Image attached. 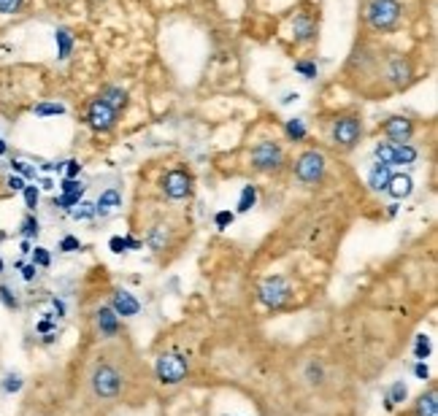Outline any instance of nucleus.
Returning a JSON list of instances; mask_svg holds the SVG:
<instances>
[{
    "label": "nucleus",
    "instance_id": "f257e3e1",
    "mask_svg": "<svg viewBox=\"0 0 438 416\" xmlns=\"http://www.w3.org/2000/svg\"><path fill=\"white\" fill-rule=\"evenodd\" d=\"M187 373H190V363L178 351H165V354H160L154 360V376H157V381L168 384V387L181 384L187 378Z\"/></svg>",
    "mask_w": 438,
    "mask_h": 416
},
{
    "label": "nucleus",
    "instance_id": "f03ea898",
    "mask_svg": "<svg viewBox=\"0 0 438 416\" xmlns=\"http://www.w3.org/2000/svg\"><path fill=\"white\" fill-rule=\"evenodd\" d=\"M368 25L379 33H387V30H395L400 16H403V6L397 0H370L368 3Z\"/></svg>",
    "mask_w": 438,
    "mask_h": 416
},
{
    "label": "nucleus",
    "instance_id": "7ed1b4c3",
    "mask_svg": "<svg viewBox=\"0 0 438 416\" xmlns=\"http://www.w3.org/2000/svg\"><path fill=\"white\" fill-rule=\"evenodd\" d=\"M90 384H92L95 398H100V400H114V398L122 392V376H119V370L109 363H97L95 368H92Z\"/></svg>",
    "mask_w": 438,
    "mask_h": 416
},
{
    "label": "nucleus",
    "instance_id": "20e7f679",
    "mask_svg": "<svg viewBox=\"0 0 438 416\" xmlns=\"http://www.w3.org/2000/svg\"><path fill=\"white\" fill-rule=\"evenodd\" d=\"M289 297H292V287L284 276H268L265 282L257 287V300H260V306L265 309H282V306H287Z\"/></svg>",
    "mask_w": 438,
    "mask_h": 416
},
{
    "label": "nucleus",
    "instance_id": "39448f33",
    "mask_svg": "<svg viewBox=\"0 0 438 416\" xmlns=\"http://www.w3.org/2000/svg\"><path fill=\"white\" fill-rule=\"evenodd\" d=\"M325 165H328L325 154L316 151V149H309V151H303L301 157L295 160V176L301 178L303 184H316L325 176Z\"/></svg>",
    "mask_w": 438,
    "mask_h": 416
},
{
    "label": "nucleus",
    "instance_id": "423d86ee",
    "mask_svg": "<svg viewBox=\"0 0 438 416\" xmlns=\"http://www.w3.org/2000/svg\"><path fill=\"white\" fill-rule=\"evenodd\" d=\"M282 162H284V151L276 141H262L252 149V165L260 174H274L282 168Z\"/></svg>",
    "mask_w": 438,
    "mask_h": 416
},
{
    "label": "nucleus",
    "instance_id": "0eeeda50",
    "mask_svg": "<svg viewBox=\"0 0 438 416\" xmlns=\"http://www.w3.org/2000/svg\"><path fill=\"white\" fill-rule=\"evenodd\" d=\"M117 119H119V111H114V108L106 103V100H100L95 97L90 108H87V122H90V127L97 130V133H109L117 127Z\"/></svg>",
    "mask_w": 438,
    "mask_h": 416
},
{
    "label": "nucleus",
    "instance_id": "6e6552de",
    "mask_svg": "<svg viewBox=\"0 0 438 416\" xmlns=\"http://www.w3.org/2000/svg\"><path fill=\"white\" fill-rule=\"evenodd\" d=\"M163 192L168 201H184L192 192V176L181 168H173L163 176Z\"/></svg>",
    "mask_w": 438,
    "mask_h": 416
},
{
    "label": "nucleus",
    "instance_id": "1a4fd4ad",
    "mask_svg": "<svg viewBox=\"0 0 438 416\" xmlns=\"http://www.w3.org/2000/svg\"><path fill=\"white\" fill-rule=\"evenodd\" d=\"M360 135H363V122L357 119V117H341V119H336V124H333V141L341 149L357 146Z\"/></svg>",
    "mask_w": 438,
    "mask_h": 416
},
{
    "label": "nucleus",
    "instance_id": "9d476101",
    "mask_svg": "<svg viewBox=\"0 0 438 416\" xmlns=\"http://www.w3.org/2000/svg\"><path fill=\"white\" fill-rule=\"evenodd\" d=\"M382 130L390 138V144H409L414 135V122L406 117H390V119H384Z\"/></svg>",
    "mask_w": 438,
    "mask_h": 416
},
{
    "label": "nucleus",
    "instance_id": "9b49d317",
    "mask_svg": "<svg viewBox=\"0 0 438 416\" xmlns=\"http://www.w3.org/2000/svg\"><path fill=\"white\" fill-rule=\"evenodd\" d=\"M122 208V192L117 187H109L106 192H100V198L95 201V216L100 219H109Z\"/></svg>",
    "mask_w": 438,
    "mask_h": 416
},
{
    "label": "nucleus",
    "instance_id": "f8f14e48",
    "mask_svg": "<svg viewBox=\"0 0 438 416\" xmlns=\"http://www.w3.org/2000/svg\"><path fill=\"white\" fill-rule=\"evenodd\" d=\"M95 324H97V333L103 338H114L117 333H119V316L114 314V309L111 306H100V309L95 311Z\"/></svg>",
    "mask_w": 438,
    "mask_h": 416
},
{
    "label": "nucleus",
    "instance_id": "ddd939ff",
    "mask_svg": "<svg viewBox=\"0 0 438 416\" xmlns=\"http://www.w3.org/2000/svg\"><path fill=\"white\" fill-rule=\"evenodd\" d=\"M111 309H114L117 316H136L138 311H141V303L127 289H117L114 297H111Z\"/></svg>",
    "mask_w": 438,
    "mask_h": 416
},
{
    "label": "nucleus",
    "instance_id": "4468645a",
    "mask_svg": "<svg viewBox=\"0 0 438 416\" xmlns=\"http://www.w3.org/2000/svg\"><path fill=\"white\" fill-rule=\"evenodd\" d=\"M316 36V22L311 14H298L295 22H292V38L298 43H309Z\"/></svg>",
    "mask_w": 438,
    "mask_h": 416
},
{
    "label": "nucleus",
    "instance_id": "2eb2a0df",
    "mask_svg": "<svg viewBox=\"0 0 438 416\" xmlns=\"http://www.w3.org/2000/svg\"><path fill=\"white\" fill-rule=\"evenodd\" d=\"M384 192H390L395 201H406V198L414 195V178L409 174H392Z\"/></svg>",
    "mask_w": 438,
    "mask_h": 416
},
{
    "label": "nucleus",
    "instance_id": "dca6fc26",
    "mask_svg": "<svg viewBox=\"0 0 438 416\" xmlns=\"http://www.w3.org/2000/svg\"><path fill=\"white\" fill-rule=\"evenodd\" d=\"M387 76H390L392 84H397V87H406V84L411 81V76H414L411 63L406 60V57H392L390 65H387Z\"/></svg>",
    "mask_w": 438,
    "mask_h": 416
},
{
    "label": "nucleus",
    "instance_id": "f3484780",
    "mask_svg": "<svg viewBox=\"0 0 438 416\" xmlns=\"http://www.w3.org/2000/svg\"><path fill=\"white\" fill-rule=\"evenodd\" d=\"M390 176H392V165H384V162H373L368 171V187L373 192H384L390 184Z\"/></svg>",
    "mask_w": 438,
    "mask_h": 416
},
{
    "label": "nucleus",
    "instance_id": "a211bd4d",
    "mask_svg": "<svg viewBox=\"0 0 438 416\" xmlns=\"http://www.w3.org/2000/svg\"><path fill=\"white\" fill-rule=\"evenodd\" d=\"M414 416H438V395L436 387H430L427 392H422L414 403Z\"/></svg>",
    "mask_w": 438,
    "mask_h": 416
},
{
    "label": "nucleus",
    "instance_id": "6ab92c4d",
    "mask_svg": "<svg viewBox=\"0 0 438 416\" xmlns=\"http://www.w3.org/2000/svg\"><path fill=\"white\" fill-rule=\"evenodd\" d=\"M97 97H100V100H106L114 111H122V108L127 106V90H122V87H114V84L103 87Z\"/></svg>",
    "mask_w": 438,
    "mask_h": 416
},
{
    "label": "nucleus",
    "instance_id": "aec40b11",
    "mask_svg": "<svg viewBox=\"0 0 438 416\" xmlns=\"http://www.w3.org/2000/svg\"><path fill=\"white\" fill-rule=\"evenodd\" d=\"M420 151L411 144H392V165H414Z\"/></svg>",
    "mask_w": 438,
    "mask_h": 416
},
{
    "label": "nucleus",
    "instance_id": "412c9836",
    "mask_svg": "<svg viewBox=\"0 0 438 416\" xmlns=\"http://www.w3.org/2000/svg\"><path fill=\"white\" fill-rule=\"evenodd\" d=\"M55 38H57V57H60V60H68L70 49H73V36H70L68 30L60 27L55 33Z\"/></svg>",
    "mask_w": 438,
    "mask_h": 416
},
{
    "label": "nucleus",
    "instance_id": "4be33fe9",
    "mask_svg": "<svg viewBox=\"0 0 438 416\" xmlns=\"http://www.w3.org/2000/svg\"><path fill=\"white\" fill-rule=\"evenodd\" d=\"M255 203H257V189L247 184V187L241 189V198H238V214H249L255 208Z\"/></svg>",
    "mask_w": 438,
    "mask_h": 416
},
{
    "label": "nucleus",
    "instance_id": "5701e85b",
    "mask_svg": "<svg viewBox=\"0 0 438 416\" xmlns=\"http://www.w3.org/2000/svg\"><path fill=\"white\" fill-rule=\"evenodd\" d=\"M430 351H433V341L430 338L427 336L414 338V357H417V363H424L430 357Z\"/></svg>",
    "mask_w": 438,
    "mask_h": 416
},
{
    "label": "nucleus",
    "instance_id": "b1692460",
    "mask_svg": "<svg viewBox=\"0 0 438 416\" xmlns=\"http://www.w3.org/2000/svg\"><path fill=\"white\" fill-rule=\"evenodd\" d=\"M70 216L76 219V222H90V219H95V203H76L73 208H70Z\"/></svg>",
    "mask_w": 438,
    "mask_h": 416
},
{
    "label": "nucleus",
    "instance_id": "393cba45",
    "mask_svg": "<svg viewBox=\"0 0 438 416\" xmlns=\"http://www.w3.org/2000/svg\"><path fill=\"white\" fill-rule=\"evenodd\" d=\"M149 246L154 249V252H165V246H168V228H163V225L151 228V233H149Z\"/></svg>",
    "mask_w": 438,
    "mask_h": 416
},
{
    "label": "nucleus",
    "instance_id": "a878e982",
    "mask_svg": "<svg viewBox=\"0 0 438 416\" xmlns=\"http://www.w3.org/2000/svg\"><path fill=\"white\" fill-rule=\"evenodd\" d=\"M22 235L28 238V241H33V238H38V233H41V225H38V219L33 214H28L25 219H22Z\"/></svg>",
    "mask_w": 438,
    "mask_h": 416
},
{
    "label": "nucleus",
    "instance_id": "bb28decb",
    "mask_svg": "<svg viewBox=\"0 0 438 416\" xmlns=\"http://www.w3.org/2000/svg\"><path fill=\"white\" fill-rule=\"evenodd\" d=\"M0 300H3V306H6L9 311L19 309V297H16V292L9 287V284H0Z\"/></svg>",
    "mask_w": 438,
    "mask_h": 416
},
{
    "label": "nucleus",
    "instance_id": "cd10ccee",
    "mask_svg": "<svg viewBox=\"0 0 438 416\" xmlns=\"http://www.w3.org/2000/svg\"><path fill=\"white\" fill-rule=\"evenodd\" d=\"M33 111H36V117H60V114H65V106L63 103H38Z\"/></svg>",
    "mask_w": 438,
    "mask_h": 416
},
{
    "label": "nucleus",
    "instance_id": "c85d7f7f",
    "mask_svg": "<svg viewBox=\"0 0 438 416\" xmlns=\"http://www.w3.org/2000/svg\"><path fill=\"white\" fill-rule=\"evenodd\" d=\"M284 130H287V138H292V141H303L306 138V124H303V119H289L284 124Z\"/></svg>",
    "mask_w": 438,
    "mask_h": 416
},
{
    "label": "nucleus",
    "instance_id": "c756f323",
    "mask_svg": "<svg viewBox=\"0 0 438 416\" xmlns=\"http://www.w3.org/2000/svg\"><path fill=\"white\" fill-rule=\"evenodd\" d=\"M30 255H33V265H36V268H49V265H52V255H49V249H43V246H36Z\"/></svg>",
    "mask_w": 438,
    "mask_h": 416
},
{
    "label": "nucleus",
    "instance_id": "7c9ffc66",
    "mask_svg": "<svg viewBox=\"0 0 438 416\" xmlns=\"http://www.w3.org/2000/svg\"><path fill=\"white\" fill-rule=\"evenodd\" d=\"M373 157H376V162H384V165H392V144H376L373 146Z\"/></svg>",
    "mask_w": 438,
    "mask_h": 416
},
{
    "label": "nucleus",
    "instance_id": "2f4dec72",
    "mask_svg": "<svg viewBox=\"0 0 438 416\" xmlns=\"http://www.w3.org/2000/svg\"><path fill=\"white\" fill-rule=\"evenodd\" d=\"M60 189H63V195H79V198H82L84 189H87V187H84L79 178H63Z\"/></svg>",
    "mask_w": 438,
    "mask_h": 416
},
{
    "label": "nucleus",
    "instance_id": "473e14b6",
    "mask_svg": "<svg viewBox=\"0 0 438 416\" xmlns=\"http://www.w3.org/2000/svg\"><path fill=\"white\" fill-rule=\"evenodd\" d=\"M322 378H325V370H322V365L316 363V360H311V363H309V368H306V381H309V384H322Z\"/></svg>",
    "mask_w": 438,
    "mask_h": 416
},
{
    "label": "nucleus",
    "instance_id": "72a5a7b5",
    "mask_svg": "<svg viewBox=\"0 0 438 416\" xmlns=\"http://www.w3.org/2000/svg\"><path fill=\"white\" fill-rule=\"evenodd\" d=\"M387 398H390L392 403H403V400L409 398V390H406V384H403V381H395V384L387 390Z\"/></svg>",
    "mask_w": 438,
    "mask_h": 416
},
{
    "label": "nucleus",
    "instance_id": "f704fd0d",
    "mask_svg": "<svg viewBox=\"0 0 438 416\" xmlns=\"http://www.w3.org/2000/svg\"><path fill=\"white\" fill-rule=\"evenodd\" d=\"M76 203H82V198H79V195H60V198H55V201H52V206H55V208H63V211H70Z\"/></svg>",
    "mask_w": 438,
    "mask_h": 416
},
{
    "label": "nucleus",
    "instance_id": "c9c22d12",
    "mask_svg": "<svg viewBox=\"0 0 438 416\" xmlns=\"http://www.w3.org/2000/svg\"><path fill=\"white\" fill-rule=\"evenodd\" d=\"M3 392H9V395H14V392L22 390V376H16V373H9V376L3 378Z\"/></svg>",
    "mask_w": 438,
    "mask_h": 416
},
{
    "label": "nucleus",
    "instance_id": "e433bc0d",
    "mask_svg": "<svg viewBox=\"0 0 438 416\" xmlns=\"http://www.w3.org/2000/svg\"><path fill=\"white\" fill-rule=\"evenodd\" d=\"M235 214L233 211H228V208H222V211H217V216H214V225H217V230H225L233 225Z\"/></svg>",
    "mask_w": 438,
    "mask_h": 416
},
{
    "label": "nucleus",
    "instance_id": "4c0bfd02",
    "mask_svg": "<svg viewBox=\"0 0 438 416\" xmlns=\"http://www.w3.org/2000/svg\"><path fill=\"white\" fill-rule=\"evenodd\" d=\"M60 252H82V241L76 238V235H65L63 241H60Z\"/></svg>",
    "mask_w": 438,
    "mask_h": 416
},
{
    "label": "nucleus",
    "instance_id": "58836bf2",
    "mask_svg": "<svg viewBox=\"0 0 438 416\" xmlns=\"http://www.w3.org/2000/svg\"><path fill=\"white\" fill-rule=\"evenodd\" d=\"M22 195H25V203H28V208H36V206H38V187H36V184H25Z\"/></svg>",
    "mask_w": 438,
    "mask_h": 416
},
{
    "label": "nucleus",
    "instance_id": "ea45409f",
    "mask_svg": "<svg viewBox=\"0 0 438 416\" xmlns=\"http://www.w3.org/2000/svg\"><path fill=\"white\" fill-rule=\"evenodd\" d=\"M63 168H65V178H76V176L82 174V162H79V160L63 162Z\"/></svg>",
    "mask_w": 438,
    "mask_h": 416
},
{
    "label": "nucleus",
    "instance_id": "a19ab883",
    "mask_svg": "<svg viewBox=\"0 0 438 416\" xmlns=\"http://www.w3.org/2000/svg\"><path fill=\"white\" fill-rule=\"evenodd\" d=\"M22 9V0H0V14H16Z\"/></svg>",
    "mask_w": 438,
    "mask_h": 416
},
{
    "label": "nucleus",
    "instance_id": "79ce46f5",
    "mask_svg": "<svg viewBox=\"0 0 438 416\" xmlns=\"http://www.w3.org/2000/svg\"><path fill=\"white\" fill-rule=\"evenodd\" d=\"M295 70H298V73H303L306 79H314V76H316V65H314V63H295Z\"/></svg>",
    "mask_w": 438,
    "mask_h": 416
},
{
    "label": "nucleus",
    "instance_id": "37998d69",
    "mask_svg": "<svg viewBox=\"0 0 438 416\" xmlns=\"http://www.w3.org/2000/svg\"><path fill=\"white\" fill-rule=\"evenodd\" d=\"M109 249L114 252V255H124V252H127V246H124L122 235H114V238L109 241Z\"/></svg>",
    "mask_w": 438,
    "mask_h": 416
},
{
    "label": "nucleus",
    "instance_id": "c03bdc74",
    "mask_svg": "<svg viewBox=\"0 0 438 416\" xmlns=\"http://www.w3.org/2000/svg\"><path fill=\"white\" fill-rule=\"evenodd\" d=\"M22 279H25V282H36V279H38V268H36V265H33V262H30V265H22Z\"/></svg>",
    "mask_w": 438,
    "mask_h": 416
},
{
    "label": "nucleus",
    "instance_id": "a18cd8bd",
    "mask_svg": "<svg viewBox=\"0 0 438 416\" xmlns=\"http://www.w3.org/2000/svg\"><path fill=\"white\" fill-rule=\"evenodd\" d=\"M55 327H57L55 319H41V322L36 324V330H38V333H43V336H46V333H55Z\"/></svg>",
    "mask_w": 438,
    "mask_h": 416
},
{
    "label": "nucleus",
    "instance_id": "49530a36",
    "mask_svg": "<svg viewBox=\"0 0 438 416\" xmlns=\"http://www.w3.org/2000/svg\"><path fill=\"white\" fill-rule=\"evenodd\" d=\"M6 184H9V189L19 192V189H25V184H28V181H25L22 176H9V181H6Z\"/></svg>",
    "mask_w": 438,
    "mask_h": 416
},
{
    "label": "nucleus",
    "instance_id": "de8ad7c7",
    "mask_svg": "<svg viewBox=\"0 0 438 416\" xmlns=\"http://www.w3.org/2000/svg\"><path fill=\"white\" fill-rule=\"evenodd\" d=\"M414 376L422 378V381H424V378H430V368H427L424 363H417V365H414Z\"/></svg>",
    "mask_w": 438,
    "mask_h": 416
},
{
    "label": "nucleus",
    "instance_id": "09e8293b",
    "mask_svg": "<svg viewBox=\"0 0 438 416\" xmlns=\"http://www.w3.org/2000/svg\"><path fill=\"white\" fill-rule=\"evenodd\" d=\"M124 246H127V252H136V249H141V241H136V238H124Z\"/></svg>",
    "mask_w": 438,
    "mask_h": 416
},
{
    "label": "nucleus",
    "instance_id": "8fccbe9b",
    "mask_svg": "<svg viewBox=\"0 0 438 416\" xmlns=\"http://www.w3.org/2000/svg\"><path fill=\"white\" fill-rule=\"evenodd\" d=\"M19 249H22V255H30V252H33V243H30L28 238H25V241H22V246H19Z\"/></svg>",
    "mask_w": 438,
    "mask_h": 416
},
{
    "label": "nucleus",
    "instance_id": "3c124183",
    "mask_svg": "<svg viewBox=\"0 0 438 416\" xmlns=\"http://www.w3.org/2000/svg\"><path fill=\"white\" fill-rule=\"evenodd\" d=\"M22 168H25V162H19V160L11 162V171H14V174H22Z\"/></svg>",
    "mask_w": 438,
    "mask_h": 416
},
{
    "label": "nucleus",
    "instance_id": "603ef678",
    "mask_svg": "<svg viewBox=\"0 0 438 416\" xmlns=\"http://www.w3.org/2000/svg\"><path fill=\"white\" fill-rule=\"evenodd\" d=\"M397 214V203H392V206H387V216H395Z\"/></svg>",
    "mask_w": 438,
    "mask_h": 416
},
{
    "label": "nucleus",
    "instance_id": "864d4df0",
    "mask_svg": "<svg viewBox=\"0 0 438 416\" xmlns=\"http://www.w3.org/2000/svg\"><path fill=\"white\" fill-rule=\"evenodd\" d=\"M6 151H9V146H6V141H3V138H0V157H3V154H6Z\"/></svg>",
    "mask_w": 438,
    "mask_h": 416
},
{
    "label": "nucleus",
    "instance_id": "5fc2aeb1",
    "mask_svg": "<svg viewBox=\"0 0 438 416\" xmlns=\"http://www.w3.org/2000/svg\"><path fill=\"white\" fill-rule=\"evenodd\" d=\"M0 273H3V260H0Z\"/></svg>",
    "mask_w": 438,
    "mask_h": 416
}]
</instances>
